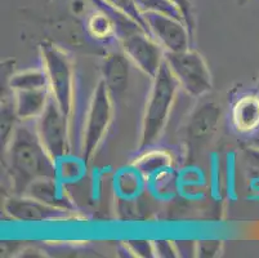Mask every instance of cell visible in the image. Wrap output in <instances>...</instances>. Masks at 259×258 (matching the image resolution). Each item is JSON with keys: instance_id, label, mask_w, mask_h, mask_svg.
<instances>
[{"instance_id": "6da1fadb", "label": "cell", "mask_w": 259, "mask_h": 258, "mask_svg": "<svg viewBox=\"0 0 259 258\" xmlns=\"http://www.w3.org/2000/svg\"><path fill=\"white\" fill-rule=\"evenodd\" d=\"M4 160L16 195H25L37 179L58 178L57 162L40 141L35 122L17 123L4 145Z\"/></svg>"}, {"instance_id": "7a4b0ae2", "label": "cell", "mask_w": 259, "mask_h": 258, "mask_svg": "<svg viewBox=\"0 0 259 258\" xmlns=\"http://www.w3.org/2000/svg\"><path fill=\"white\" fill-rule=\"evenodd\" d=\"M151 88L148 92L145 110L141 124L138 150L143 151L155 146L165 131L170 118L171 110L180 92V84L177 83L168 65L164 63L154 78Z\"/></svg>"}, {"instance_id": "3957f363", "label": "cell", "mask_w": 259, "mask_h": 258, "mask_svg": "<svg viewBox=\"0 0 259 258\" xmlns=\"http://www.w3.org/2000/svg\"><path fill=\"white\" fill-rule=\"evenodd\" d=\"M39 54L40 65L48 77L52 98L62 113L71 119L75 108V67L71 57L61 47L48 40L39 44Z\"/></svg>"}, {"instance_id": "277c9868", "label": "cell", "mask_w": 259, "mask_h": 258, "mask_svg": "<svg viewBox=\"0 0 259 258\" xmlns=\"http://www.w3.org/2000/svg\"><path fill=\"white\" fill-rule=\"evenodd\" d=\"M114 119V97L103 80L97 83L84 119L83 132L80 138L79 156L88 164L92 160L111 127Z\"/></svg>"}, {"instance_id": "5b68a950", "label": "cell", "mask_w": 259, "mask_h": 258, "mask_svg": "<svg viewBox=\"0 0 259 258\" xmlns=\"http://www.w3.org/2000/svg\"><path fill=\"white\" fill-rule=\"evenodd\" d=\"M164 61L180 88L192 98H201L213 89V78L201 53L192 48L181 52H165Z\"/></svg>"}, {"instance_id": "8992f818", "label": "cell", "mask_w": 259, "mask_h": 258, "mask_svg": "<svg viewBox=\"0 0 259 258\" xmlns=\"http://www.w3.org/2000/svg\"><path fill=\"white\" fill-rule=\"evenodd\" d=\"M71 123L53 98L35 122L40 141L56 162L72 154Z\"/></svg>"}, {"instance_id": "52a82bcc", "label": "cell", "mask_w": 259, "mask_h": 258, "mask_svg": "<svg viewBox=\"0 0 259 258\" xmlns=\"http://www.w3.org/2000/svg\"><path fill=\"white\" fill-rule=\"evenodd\" d=\"M120 49L126 54L134 67L154 79L164 63L165 51L145 30L134 32L119 42Z\"/></svg>"}, {"instance_id": "ba28073f", "label": "cell", "mask_w": 259, "mask_h": 258, "mask_svg": "<svg viewBox=\"0 0 259 258\" xmlns=\"http://www.w3.org/2000/svg\"><path fill=\"white\" fill-rule=\"evenodd\" d=\"M4 212L9 218L22 224H43L70 217L71 210L53 207L29 195L9 196L4 203Z\"/></svg>"}, {"instance_id": "9c48e42d", "label": "cell", "mask_w": 259, "mask_h": 258, "mask_svg": "<svg viewBox=\"0 0 259 258\" xmlns=\"http://www.w3.org/2000/svg\"><path fill=\"white\" fill-rule=\"evenodd\" d=\"M151 36L165 52H181L191 48L192 34L183 21L161 13H145Z\"/></svg>"}, {"instance_id": "30bf717a", "label": "cell", "mask_w": 259, "mask_h": 258, "mask_svg": "<svg viewBox=\"0 0 259 258\" xmlns=\"http://www.w3.org/2000/svg\"><path fill=\"white\" fill-rule=\"evenodd\" d=\"M222 110L215 102H205L200 105L194 113L185 128L186 142L191 151L201 150L209 143L218 131Z\"/></svg>"}, {"instance_id": "8fae6325", "label": "cell", "mask_w": 259, "mask_h": 258, "mask_svg": "<svg viewBox=\"0 0 259 258\" xmlns=\"http://www.w3.org/2000/svg\"><path fill=\"white\" fill-rule=\"evenodd\" d=\"M231 127L236 133L249 136L259 131V93H242L234 101L230 110Z\"/></svg>"}, {"instance_id": "7c38bea8", "label": "cell", "mask_w": 259, "mask_h": 258, "mask_svg": "<svg viewBox=\"0 0 259 258\" xmlns=\"http://www.w3.org/2000/svg\"><path fill=\"white\" fill-rule=\"evenodd\" d=\"M132 66L133 63L121 49L105 56L101 65V80H103L112 97H119L126 92Z\"/></svg>"}, {"instance_id": "4fadbf2b", "label": "cell", "mask_w": 259, "mask_h": 258, "mask_svg": "<svg viewBox=\"0 0 259 258\" xmlns=\"http://www.w3.org/2000/svg\"><path fill=\"white\" fill-rule=\"evenodd\" d=\"M12 94L20 122H36L52 98L49 88L17 91Z\"/></svg>"}, {"instance_id": "5bb4252c", "label": "cell", "mask_w": 259, "mask_h": 258, "mask_svg": "<svg viewBox=\"0 0 259 258\" xmlns=\"http://www.w3.org/2000/svg\"><path fill=\"white\" fill-rule=\"evenodd\" d=\"M25 195L37 199L53 207L74 212V205L63 188V182L58 178H41L32 182Z\"/></svg>"}, {"instance_id": "9a60e30c", "label": "cell", "mask_w": 259, "mask_h": 258, "mask_svg": "<svg viewBox=\"0 0 259 258\" xmlns=\"http://www.w3.org/2000/svg\"><path fill=\"white\" fill-rule=\"evenodd\" d=\"M132 165L142 174L143 178L150 179L159 173L171 169L173 159L168 151L154 149L152 146L147 150L141 151L140 156L134 160Z\"/></svg>"}, {"instance_id": "2e32d148", "label": "cell", "mask_w": 259, "mask_h": 258, "mask_svg": "<svg viewBox=\"0 0 259 258\" xmlns=\"http://www.w3.org/2000/svg\"><path fill=\"white\" fill-rule=\"evenodd\" d=\"M4 85L9 92L49 88L48 77L41 65L39 67H29L13 72Z\"/></svg>"}, {"instance_id": "e0dca14e", "label": "cell", "mask_w": 259, "mask_h": 258, "mask_svg": "<svg viewBox=\"0 0 259 258\" xmlns=\"http://www.w3.org/2000/svg\"><path fill=\"white\" fill-rule=\"evenodd\" d=\"M87 30L93 39L101 43H110L116 40V31H115L114 23L110 20L107 14L96 8V12L91 14V17L87 20Z\"/></svg>"}, {"instance_id": "ac0fdd59", "label": "cell", "mask_w": 259, "mask_h": 258, "mask_svg": "<svg viewBox=\"0 0 259 258\" xmlns=\"http://www.w3.org/2000/svg\"><path fill=\"white\" fill-rule=\"evenodd\" d=\"M142 174L132 165L131 169L121 170L115 178L117 191L122 198H132L138 194L141 190V182H142Z\"/></svg>"}, {"instance_id": "d6986e66", "label": "cell", "mask_w": 259, "mask_h": 258, "mask_svg": "<svg viewBox=\"0 0 259 258\" xmlns=\"http://www.w3.org/2000/svg\"><path fill=\"white\" fill-rule=\"evenodd\" d=\"M137 4L138 9L145 13H161L165 16H170V17L178 18V20L183 21V16L180 12V9L177 8L170 0H134ZM186 23V22H185Z\"/></svg>"}, {"instance_id": "ffe728a7", "label": "cell", "mask_w": 259, "mask_h": 258, "mask_svg": "<svg viewBox=\"0 0 259 258\" xmlns=\"http://www.w3.org/2000/svg\"><path fill=\"white\" fill-rule=\"evenodd\" d=\"M105 2L106 3L110 4V6L114 7V8L119 9V11L124 12L125 14H128L129 17L133 18L134 21H137V22L140 23L143 28H145L146 31L150 32L147 23H146L145 17H143L142 12L138 9L137 4H136V2H134V0H105Z\"/></svg>"}, {"instance_id": "44dd1931", "label": "cell", "mask_w": 259, "mask_h": 258, "mask_svg": "<svg viewBox=\"0 0 259 258\" xmlns=\"http://www.w3.org/2000/svg\"><path fill=\"white\" fill-rule=\"evenodd\" d=\"M171 3L180 9L182 13L183 20H185L186 25L190 28L191 34L194 35L195 30V8H194V0H170Z\"/></svg>"}, {"instance_id": "7402d4cb", "label": "cell", "mask_w": 259, "mask_h": 258, "mask_svg": "<svg viewBox=\"0 0 259 258\" xmlns=\"http://www.w3.org/2000/svg\"><path fill=\"white\" fill-rule=\"evenodd\" d=\"M126 248L138 257H155L154 241L148 240H129L125 243Z\"/></svg>"}, {"instance_id": "603a6c76", "label": "cell", "mask_w": 259, "mask_h": 258, "mask_svg": "<svg viewBox=\"0 0 259 258\" xmlns=\"http://www.w3.org/2000/svg\"><path fill=\"white\" fill-rule=\"evenodd\" d=\"M220 240H201L196 243V253L200 257H214L221 250Z\"/></svg>"}, {"instance_id": "cb8c5ba5", "label": "cell", "mask_w": 259, "mask_h": 258, "mask_svg": "<svg viewBox=\"0 0 259 258\" xmlns=\"http://www.w3.org/2000/svg\"><path fill=\"white\" fill-rule=\"evenodd\" d=\"M154 248L157 257H177L180 253L176 248V244L168 240H155Z\"/></svg>"}, {"instance_id": "d4e9b609", "label": "cell", "mask_w": 259, "mask_h": 258, "mask_svg": "<svg viewBox=\"0 0 259 258\" xmlns=\"http://www.w3.org/2000/svg\"><path fill=\"white\" fill-rule=\"evenodd\" d=\"M245 155H246V159L259 169V149L251 148V146L246 145L245 148Z\"/></svg>"}, {"instance_id": "484cf974", "label": "cell", "mask_w": 259, "mask_h": 258, "mask_svg": "<svg viewBox=\"0 0 259 258\" xmlns=\"http://www.w3.org/2000/svg\"><path fill=\"white\" fill-rule=\"evenodd\" d=\"M246 139H248V141H246V145L251 146V148L259 149V131H256L255 133L249 136Z\"/></svg>"}, {"instance_id": "4316f807", "label": "cell", "mask_w": 259, "mask_h": 258, "mask_svg": "<svg viewBox=\"0 0 259 258\" xmlns=\"http://www.w3.org/2000/svg\"><path fill=\"white\" fill-rule=\"evenodd\" d=\"M248 2H249V0H237V4H239L240 7H244L245 4L248 3Z\"/></svg>"}, {"instance_id": "83f0119b", "label": "cell", "mask_w": 259, "mask_h": 258, "mask_svg": "<svg viewBox=\"0 0 259 258\" xmlns=\"http://www.w3.org/2000/svg\"><path fill=\"white\" fill-rule=\"evenodd\" d=\"M256 91H258V93H259V82H258V88H256Z\"/></svg>"}]
</instances>
